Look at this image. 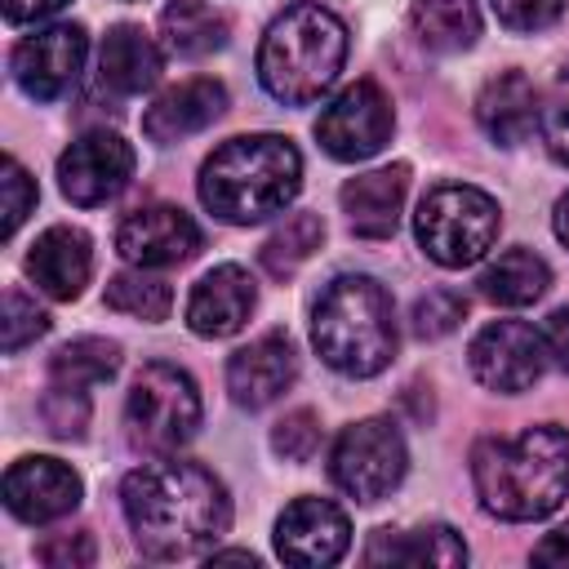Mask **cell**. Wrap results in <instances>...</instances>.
<instances>
[{"label":"cell","instance_id":"obj_1","mask_svg":"<svg viewBox=\"0 0 569 569\" xmlns=\"http://www.w3.org/2000/svg\"><path fill=\"white\" fill-rule=\"evenodd\" d=\"M120 507L133 547L147 560H187L209 551L231 529L227 485L187 458H160L124 476Z\"/></svg>","mask_w":569,"mask_h":569},{"label":"cell","instance_id":"obj_2","mask_svg":"<svg viewBox=\"0 0 569 569\" xmlns=\"http://www.w3.org/2000/svg\"><path fill=\"white\" fill-rule=\"evenodd\" d=\"M471 485L498 520H542L569 498V431L533 422L516 436H485L471 449Z\"/></svg>","mask_w":569,"mask_h":569},{"label":"cell","instance_id":"obj_3","mask_svg":"<svg viewBox=\"0 0 569 569\" xmlns=\"http://www.w3.org/2000/svg\"><path fill=\"white\" fill-rule=\"evenodd\" d=\"M302 187V156L280 133H240L213 147V156L200 164V204L231 222L253 227L271 213H284Z\"/></svg>","mask_w":569,"mask_h":569},{"label":"cell","instance_id":"obj_4","mask_svg":"<svg viewBox=\"0 0 569 569\" xmlns=\"http://www.w3.org/2000/svg\"><path fill=\"white\" fill-rule=\"evenodd\" d=\"M396 307L373 276H338L311 307V347L342 378H373L396 356Z\"/></svg>","mask_w":569,"mask_h":569},{"label":"cell","instance_id":"obj_5","mask_svg":"<svg viewBox=\"0 0 569 569\" xmlns=\"http://www.w3.org/2000/svg\"><path fill=\"white\" fill-rule=\"evenodd\" d=\"M347 62V27L325 4H289L271 18L258 44V80L284 107L316 102Z\"/></svg>","mask_w":569,"mask_h":569},{"label":"cell","instance_id":"obj_6","mask_svg":"<svg viewBox=\"0 0 569 569\" xmlns=\"http://www.w3.org/2000/svg\"><path fill=\"white\" fill-rule=\"evenodd\" d=\"M502 227V209L489 191L471 187V182H440L418 200L413 213V236L422 244V253L436 267H471L480 262Z\"/></svg>","mask_w":569,"mask_h":569},{"label":"cell","instance_id":"obj_7","mask_svg":"<svg viewBox=\"0 0 569 569\" xmlns=\"http://www.w3.org/2000/svg\"><path fill=\"white\" fill-rule=\"evenodd\" d=\"M124 427H129L133 449H142V453L182 449L200 427L196 378L169 360L142 365L129 387V400H124Z\"/></svg>","mask_w":569,"mask_h":569},{"label":"cell","instance_id":"obj_8","mask_svg":"<svg viewBox=\"0 0 569 569\" xmlns=\"http://www.w3.org/2000/svg\"><path fill=\"white\" fill-rule=\"evenodd\" d=\"M409 471L405 436L391 418H360L329 449V480L356 502H382Z\"/></svg>","mask_w":569,"mask_h":569},{"label":"cell","instance_id":"obj_9","mask_svg":"<svg viewBox=\"0 0 569 569\" xmlns=\"http://www.w3.org/2000/svg\"><path fill=\"white\" fill-rule=\"evenodd\" d=\"M391 129H396L391 98L373 80L347 84L316 116V142L325 147V156H333L342 164H356V160L378 156L391 142Z\"/></svg>","mask_w":569,"mask_h":569},{"label":"cell","instance_id":"obj_10","mask_svg":"<svg viewBox=\"0 0 569 569\" xmlns=\"http://www.w3.org/2000/svg\"><path fill=\"white\" fill-rule=\"evenodd\" d=\"M467 365L480 387H489L498 396H520L542 378L547 347H542V333L525 320H489L471 338Z\"/></svg>","mask_w":569,"mask_h":569},{"label":"cell","instance_id":"obj_11","mask_svg":"<svg viewBox=\"0 0 569 569\" xmlns=\"http://www.w3.org/2000/svg\"><path fill=\"white\" fill-rule=\"evenodd\" d=\"M133 164H138V156L120 133L89 129L58 156V187L71 204L93 209V204H107L111 196H120L129 187Z\"/></svg>","mask_w":569,"mask_h":569},{"label":"cell","instance_id":"obj_12","mask_svg":"<svg viewBox=\"0 0 569 569\" xmlns=\"http://www.w3.org/2000/svg\"><path fill=\"white\" fill-rule=\"evenodd\" d=\"M84 58H89L84 27L80 22H53L36 36H27V40H18V49L9 58V71H13V80L27 98L53 102L80 80Z\"/></svg>","mask_w":569,"mask_h":569},{"label":"cell","instance_id":"obj_13","mask_svg":"<svg viewBox=\"0 0 569 569\" xmlns=\"http://www.w3.org/2000/svg\"><path fill=\"white\" fill-rule=\"evenodd\" d=\"M204 244L200 227L191 213H182L178 204H142L129 209L116 227V253L133 267H173L196 258V249Z\"/></svg>","mask_w":569,"mask_h":569},{"label":"cell","instance_id":"obj_14","mask_svg":"<svg viewBox=\"0 0 569 569\" xmlns=\"http://www.w3.org/2000/svg\"><path fill=\"white\" fill-rule=\"evenodd\" d=\"M351 547V520L329 498H293L276 520V556L284 565H333Z\"/></svg>","mask_w":569,"mask_h":569},{"label":"cell","instance_id":"obj_15","mask_svg":"<svg viewBox=\"0 0 569 569\" xmlns=\"http://www.w3.org/2000/svg\"><path fill=\"white\" fill-rule=\"evenodd\" d=\"M84 498V480L62 462V458H18L4 471V507L9 516H18L22 525H49L62 520L80 507Z\"/></svg>","mask_w":569,"mask_h":569},{"label":"cell","instance_id":"obj_16","mask_svg":"<svg viewBox=\"0 0 569 569\" xmlns=\"http://www.w3.org/2000/svg\"><path fill=\"white\" fill-rule=\"evenodd\" d=\"M298 378V347L289 333H262L249 347L231 351L227 360V391L240 409H267L276 405Z\"/></svg>","mask_w":569,"mask_h":569},{"label":"cell","instance_id":"obj_17","mask_svg":"<svg viewBox=\"0 0 569 569\" xmlns=\"http://www.w3.org/2000/svg\"><path fill=\"white\" fill-rule=\"evenodd\" d=\"M253 302H258L253 276L236 262H218L196 280L187 298V329L200 338H231L253 316Z\"/></svg>","mask_w":569,"mask_h":569},{"label":"cell","instance_id":"obj_18","mask_svg":"<svg viewBox=\"0 0 569 569\" xmlns=\"http://www.w3.org/2000/svg\"><path fill=\"white\" fill-rule=\"evenodd\" d=\"M227 111V84L213 76H191L173 89H164L147 111H142V133L160 147L182 142L200 129H209L213 120H222Z\"/></svg>","mask_w":569,"mask_h":569},{"label":"cell","instance_id":"obj_19","mask_svg":"<svg viewBox=\"0 0 569 569\" xmlns=\"http://www.w3.org/2000/svg\"><path fill=\"white\" fill-rule=\"evenodd\" d=\"M27 276L36 280L40 293H49L58 302L80 298L89 276H93V240H89V231L67 227V222L40 231L36 244L27 249Z\"/></svg>","mask_w":569,"mask_h":569},{"label":"cell","instance_id":"obj_20","mask_svg":"<svg viewBox=\"0 0 569 569\" xmlns=\"http://www.w3.org/2000/svg\"><path fill=\"white\" fill-rule=\"evenodd\" d=\"M409 196V164H382L360 178H347L338 200L360 240H387L400 227V209Z\"/></svg>","mask_w":569,"mask_h":569},{"label":"cell","instance_id":"obj_21","mask_svg":"<svg viewBox=\"0 0 569 569\" xmlns=\"http://www.w3.org/2000/svg\"><path fill=\"white\" fill-rule=\"evenodd\" d=\"M476 120H480L485 138H493L498 147H520L538 124L533 84L520 71H498L476 98Z\"/></svg>","mask_w":569,"mask_h":569},{"label":"cell","instance_id":"obj_22","mask_svg":"<svg viewBox=\"0 0 569 569\" xmlns=\"http://www.w3.org/2000/svg\"><path fill=\"white\" fill-rule=\"evenodd\" d=\"M98 71H102V84H111L116 93H142V89H151L160 80L164 53L138 22H116L102 36Z\"/></svg>","mask_w":569,"mask_h":569},{"label":"cell","instance_id":"obj_23","mask_svg":"<svg viewBox=\"0 0 569 569\" xmlns=\"http://www.w3.org/2000/svg\"><path fill=\"white\" fill-rule=\"evenodd\" d=\"M369 565H467V542L449 525L418 529H378L365 547Z\"/></svg>","mask_w":569,"mask_h":569},{"label":"cell","instance_id":"obj_24","mask_svg":"<svg viewBox=\"0 0 569 569\" xmlns=\"http://www.w3.org/2000/svg\"><path fill=\"white\" fill-rule=\"evenodd\" d=\"M160 36L164 49L178 58H204L213 49L227 44L231 22L222 9H213L209 0H173L160 9Z\"/></svg>","mask_w":569,"mask_h":569},{"label":"cell","instance_id":"obj_25","mask_svg":"<svg viewBox=\"0 0 569 569\" xmlns=\"http://www.w3.org/2000/svg\"><path fill=\"white\" fill-rule=\"evenodd\" d=\"M409 27L431 53H462L480 40V4L476 0H413Z\"/></svg>","mask_w":569,"mask_h":569},{"label":"cell","instance_id":"obj_26","mask_svg":"<svg viewBox=\"0 0 569 569\" xmlns=\"http://www.w3.org/2000/svg\"><path fill=\"white\" fill-rule=\"evenodd\" d=\"M551 267L533 249H507L480 271V293L498 307H529L547 293Z\"/></svg>","mask_w":569,"mask_h":569},{"label":"cell","instance_id":"obj_27","mask_svg":"<svg viewBox=\"0 0 569 569\" xmlns=\"http://www.w3.org/2000/svg\"><path fill=\"white\" fill-rule=\"evenodd\" d=\"M116 369H120V342L93 338V333L71 338V342H62V347L49 356V382H58V387H80V391H89V387H98V382H111Z\"/></svg>","mask_w":569,"mask_h":569},{"label":"cell","instance_id":"obj_28","mask_svg":"<svg viewBox=\"0 0 569 569\" xmlns=\"http://www.w3.org/2000/svg\"><path fill=\"white\" fill-rule=\"evenodd\" d=\"M325 244V222H320V213H307V209H298V213H289L267 240H262V267H267V276H276V280H289L316 249Z\"/></svg>","mask_w":569,"mask_h":569},{"label":"cell","instance_id":"obj_29","mask_svg":"<svg viewBox=\"0 0 569 569\" xmlns=\"http://www.w3.org/2000/svg\"><path fill=\"white\" fill-rule=\"evenodd\" d=\"M102 302H107L111 311H120V316H133V320L156 325V320L169 316V307H173V289H169V280L151 276L147 267H133V271H120V276L107 280Z\"/></svg>","mask_w":569,"mask_h":569},{"label":"cell","instance_id":"obj_30","mask_svg":"<svg viewBox=\"0 0 569 569\" xmlns=\"http://www.w3.org/2000/svg\"><path fill=\"white\" fill-rule=\"evenodd\" d=\"M538 133H542L551 160L569 164V67L556 71V80L547 84V93L538 102Z\"/></svg>","mask_w":569,"mask_h":569},{"label":"cell","instance_id":"obj_31","mask_svg":"<svg viewBox=\"0 0 569 569\" xmlns=\"http://www.w3.org/2000/svg\"><path fill=\"white\" fill-rule=\"evenodd\" d=\"M462 316H467V298L462 293H453V289H427L413 302L409 325H413L418 338H445V333H453L462 325Z\"/></svg>","mask_w":569,"mask_h":569},{"label":"cell","instance_id":"obj_32","mask_svg":"<svg viewBox=\"0 0 569 569\" xmlns=\"http://www.w3.org/2000/svg\"><path fill=\"white\" fill-rule=\"evenodd\" d=\"M49 333V316H44V307L27 293V289H9L4 293V351L9 356H18L22 347H31L36 338H44Z\"/></svg>","mask_w":569,"mask_h":569},{"label":"cell","instance_id":"obj_33","mask_svg":"<svg viewBox=\"0 0 569 569\" xmlns=\"http://www.w3.org/2000/svg\"><path fill=\"white\" fill-rule=\"evenodd\" d=\"M40 418L58 440H80L89 427V396L80 387H49L40 400Z\"/></svg>","mask_w":569,"mask_h":569},{"label":"cell","instance_id":"obj_34","mask_svg":"<svg viewBox=\"0 0 569 569\" xmlns=\"http://www.w3.org/2000/svg\"><path fill=\"white\" fill-rule=\"evenodd\" d=\"M271 449L284 462H307L320 449V418L316 409H293L271 427Z\"/></svg>","mask_w":569,"mask_h":569},{"label":"cell","instance_id":"obj_35","mask_svg":"<svg viewBox=\"0 0 569 569\" xmlns=\"http://www.w3.org/2000/svg\"><path fill=\"white\" fill-rule=\"evenodd\" d=\"M0 187H4V240L27 222V213L36 209V178L18 164V156H4V178H0Z\"/></svg>","mask_w":569,"mask_h":569},{"label":"cell","instance_id":"obj_36","mask_svg":"<svg viewBox=\"0 0 569 569\" xmlns=\"http://www.w3.org/2000/svg\"><path fill=\"white\" fill-rule=\"evenodd\" d=\"M493 13L507 31H547L560 22L565 0H493Z\"/></svg>","mask_w":569,"mask_h":569},{"label":"cell","instance_id":"obj_37","mask_svg":"<svg viewBox=\"0 0 569 569\" xmlns=\"http://www.w3.org/2000/svg\"><path fill=\"white\" fill-rule=\"evenodd\" d=\"M93 538L89 533H53L36 547V560L49 565V569H84L93 565Z\"/></svg>","mask_w":569,"mask_h":569},{"label":"cell","instance_id":"obj_38","mask_svg":"<svg viewBox=\"0 0 569 569\" xmlns=\"http://www.w3.org/2000/svg\"><path fill=\"white\" fill-rule=\"evenodd\" d=\"M542 347H547V356L569 373V307H556V311L547 316V325H542Z\"/></svg>","mask_w":569,"mask_h":569},{"label":"cell","instance_id":"obj_39","mask_svg":"<svg viewBox=\"0 0 569 569\" xmlns=\"http://www.w3.org/2000/svg\"><path fill=\"white\" fill-rule=\"evenodd\" d=\"M67 0H4V22L22 27V22H40L49 13H58Z\"/></svg>","mask_w":569,"mask_h":569},{"label":"cell","instance_id":"obj_40","mask_svg":"<svg viewBox=\"0 0 569 569\" xmlns=\"http://www.w3.org/2000/svg\"><path fill=\"white\" fill-rule=\"evenodd\" d=\"M533 560H538V565H569V520L556 525V529L533 547Z\"/></svg>","mask_w":569,"mask_h":569},{"label":"cell","instance_id":"obj_41","mask_svg":"<svg viewBox=\"0 0 569 569\" xmlns=\"http://www.w3.org/2000/svg\"><path fill=\"white\" fill-rule=\"evenodd\" d=\"M551 227H556V240L569 249V191L556 200V218H551Z\"/></svg>","mask_w":569,"mask_h":569},{"label":"cell","instance_id":"obj_42","mask_svg":"<svg viewBox=\"0 0 569 569\" xmlns=\"http://www.w3.org/2000/svg\"><path fill=\"white\" fill-rule=\"evenodd\" d=\"M213 560H240V565H258L253 551H213Z\"/></svg>","mask_w":569,"mask_h":569}]
</instances>
